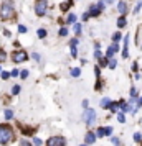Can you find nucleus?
<instances>
[{
	"instance_id": "34",
	"label": "nucleus",
	"mask_w": 142,
	"mask_h": 146,
	"mask_svg": "<svg viewBox=\"0 0 142 146\" xmlns=\"http://www.w3.org/2000/svg\"><path fill=\"white\" fill-rule=\"evenodd\" d=\"M32 58H33L35 61H40V54H38V53H33V54H32Z\"/></svg>"
},
{
	"instance_id": "13",
	"label": "nucleus",
	"mask_w": 142,
	"mask_h": 146,
	"mask_svg": "<svg viewBox=\"0 0 142 146\" xmlns=\"http://www.w3.org/2000/svg\"><path fill=\"white\" fill-rule=\"evenodd\" d=\"M71 76H73V77H79V76H81V69H79V67L71 69Z\"/></svg>"
},
{
	"instance_id": "4",
	"label": "nucleus",
	"mask_w": 142,
	"mask_h": 146,
	"mask_svg": "<svg viewBox=\"0 0 142 146\" xmlns=\"http://www.w3.org/2000/svg\"><path fill=\"white\" fill-rule=\"evenodd\" d=\"M66 145V139L63 136H51L46 141V146H65Z\"/></svg>"
},
{
	"instance_id": "37",
	"label": "nucleus",
	"mask_w": 142,
	"mask_h": 146,
	"mask_svg": "<svg viewBox=\"0 0 142 146\" xmlns=\"http://www.w3.org/2000/svg\"><path fill=\"white\" fill-rule=\"evenodd\" d=\"M18 69H13V71H12V74H10V76H13V77H17V76H18Z\"/></svg>"
},
{
	"instance_id": "6",
	"label": "nucleus",
	"mask_w": 142,
	"mask_h": 146,
	"mask_svg": "<svg viewBox=\"0 0 142 146\" xmlns=\"http://www.w3.org/2000/svg\"><path fill=\"white\" fill-rule=\"evenodd\" d=\"M102 8H104V2H99V3H96V5H91L88 13L91 15V17H98V15L101 13Z\"/></svg>"
},
{
	"instance_id": "20",
	"label": "nucleus",
	"mask_w": 142,
	"mask_h": 146,
	"mask_svg": "<svg viewBox=\"0 0 142 146\" xmlns=\"http://www.w3.org/2000/svg\"><path fill=\"white\" fill-rule=\"evenodd\" d=\"M117 120H119V121H121V123H124V121H126V117H124V113H117Z\"/></svg>"
},
{
	"instance_id": "25",
	"label": "nucleus",
	"mask_w": 142,
	"mask_h": 146,
	"mask_svg": "<svg viewBox=\"0 0 142 146\" xmlns=\"http://www.w3.org/2000/svg\"><path fill=\"white\" fill-rule=\"evenodd\" d=\"M75 33L76 35L81 33V25H79V23H76V25H75Z\"/></svg>"
},
{
	"instance_id": "5",
	"label": "nucleus",
	"mask_w": 142,
	"mask_h": 146,
	"mask_svg": "<svg viewBox=\"0 0 142 146\" xmlns=\"http://www.w3.org/2000/svg\"><path fill=\"white\" fill-rule=\"evenodd\" d=\"M35 13L38 15V17H43V15L46 13V2H45V0H38V2H36V5H35Z\"/></svg>"
},
{
	"instance_id": "15",
	"label": "nucleus",
	"mask_w": 142,
	"mask_h": 146,
	"mask_svg": "<svg viewBox=\"0 0 142 146\" xmlns=\"http://www.w3.org/2000/svg\"><path fill=\"white\" fill-rule=\"evenodd\" d=\"M117 27H119V28H124V27H126V18H124V17H121V18L117 20Z\"/></svg>"
},
{
	"instance_id": "18",
	"label": "nucleus",
	"mask_w": 142,
	"mask_h": 146,
	"mask_svg": "<svg viewBox=\"0 0 142 146\" xmlns=\"http://www.w3.org/2000/svg\"><path fill=\"white\" fill-rule=\"evenodd\" d=\"M96 136H99V138H102V136H104V128H98V131H96Z\"/></svg>"
},
{
	"instance_id": "36",
	"label": "nucleus",
	"mask_w": 142,
	"mask_h": 146,
	"mask_svg": "<svg viewBox=\"0 0 142 146\" xmlns=\"http://www.w3.org/2000/svg\"><path fill=\"white\" fill-rule=\"evenodd\" d=\"M10 77V72H2V79H8Z\"/></svg>"
},
{
	"instance_id": "33",
	"label": "nucleus",
	"mask_w": 142,
	"mask_h": 146,
	"mask_svg": "<svg viewBox=\"0 0 142 146\" xmlns=\"http://www.w3.org/2000/svg\"><path fill=\"white\" fill-rule=\"evenodd\" d=\"M20 146H32L28 141H25V139H20Z\"/></svg>"
},
{
	"instance_id": "3",
	"label": "nucleus",
	"mask_w": 142,
	"mask_h": 146,
	"mask_svg": "<svg viewBox=\"0 0 142 146\" xmlns=\"http://www.w3.org/2000/svg\"><path fill=\"white\" fill-rule=\"evenodd\" d=\"M12 13H13V7H12L10 3H3L2 8H0V15H2V18H3V20H7V18L12 17Z\"/></svg>"
},
{
	"instance_id": "42",
	"label": "nucleus",
	"mask_w": 142,
	"mask_h": 146,
	"mask_svg": "<svg viewBox=\"0 0 142 146\" xmlns=\"http://www.w3.org/2000/svg\"><path fill=\"white\" fill-rule=\"evenodd\" d=\"M104 2H106V3H109V2H112V0H104Z\"/></svg>"
},
{
	"instance_id": "7",
	"label": "nucleus",
	"mask_w": 142,
	"mask_h": 146,
	"mask_svg": "<svg viewBox=\"0 0 142 146\" xmlns=\"http://www.w3.org/2000/svg\"><path fill=\"white\" fill-rule=\"evenodd\" d=\"M28 59V56L25 51H17V53L13 54V61L15 62H23V61H27Z\"/></svg>"
},
{
	"instance_id": "9",
	"label": "nucleus",
	"mask_w": 142,
	"mask_h": 146,
	"mask_svg": "<svg viewBox=\"0 0 142 146\" xmlns=\"http://www.w3.org/2000/svg\"><path fill=\"white\" fill-rule=\"evenodd\" d=\"M117 10H119L121 15H124L127 12V3H126V2H119V3H117Z\"/></svg>"
},
{
	"instance_id": "24",
	"label": "nucleus",
	"mask_w": 142,
	"mask_h": 146,
	"mask_svg": "<svg viewBox=\"0 0 142 146\" xmlns=\"http://www.w3.org/2000/svg\"><path fill=\"white\" fill-rule=\"evenodd\" d=\"M141 7H142V0H139V2H137V5H135V8H134V13H137V12L141 10Z\"/></svg>"
},
{
	"instance_id": "27",
	"label": "nucleus",
	"mask_w": 142,
	"mask_h": 146,
	"mask_svg": "<svg viewBox=\"0 0 142 146\" xmlns=\"http://www.w3.org/2000/svg\"><path fill=\"white\" fill-rule=\"evenodd\" d=\"M134 139L137 141V143H139V141H142V135H141V133H135V135H134Z\"/></svg>"
},
{
	"instance_id": "12",
	"label": "nucleus",
	"mask_w": 142,
	"mask_h": 146,
	"mask_svg": "<svg viewBox=\"0 0 142 146\" xmlns=\"http://www.w3.org/2000/svg\"><path fill=\"white\" fill-rule=\"evenodd\" d=\"M127 44H129V36H126V38H124V51H122V56H124V58L129 56L127 54Z\"/></svg>"
},
{
	"instance_id": "28",
	"label": "nucleus",
	"mask_w": 142,
	"mask_h": 146,
	"mask_svg": "<svg viewBox=\"0 0 142 146\" xmlns=\"http://www.w3.org/2000/svg\"><path fill=\"white\" fill-rule=\"evenodd\" d=\"M18 92H20V86H15L13 89H12V94H13V95H17Z\"/></svg>"
},
{
	"instance_id": "40",
	"label": "nucleus",
	"mask_w": 142,
	"mask_h": 146,
	"mask_svg": "<svg viewBox=\"0 0 142 146\" xmlns=\"http://www.w3.org/2000/svg\"><path fill=\"white\" fill-rule=\"evenodd\" d=\"M89 104H88V100H83V107H84V108H89Z\"/></svg>"
},
{
	"instance_id": "10",
	"label": "nucleus",
	"mask_w": 142,
	"mask_h": 146,
	"mask_svg": "<svg viewBox=\"0 0 142 146\" xmlns=\"http://www.w3.org/2000/svg\"><path fill=\"white\" fill-rule=\"evenodd\" d=\"M76 44H78V40H71V43H69V46H71V56H73V58H76V56H78V54H76Z\"/></svg>"
},
{
	"instance_id": "14",
	"label": "nucleus",
	"mask_w": 142,
	"mask_h": 146,
	"mask_svg": "<svg viewBox=\"0 0 142 146\" xmlns=\"http://www.w3.org/2000/svg\"><path fill=\"white\" fill-rule=\"evenodd\" d=\"M3 115H5V118H7V120H12V118H13V112H12L10 108H7V110L3 112Z\"/></svg>"
},
{
	"instance_id": "17",
	"label": "nucleus",
	"mask_w": 142,
	"mask_h": 146,
	"mask_svg": "<svg viewBox=\"0 0 142 146\" xmlns=\"http://www.w3.org/2000/svg\"><path fill=\"white\" fill-rule=\"evenodd\" d=\"M45 36H46V30L40 28V30H38V38H45Z\"/></svg>"
},
{
	"instance_id": "43",
	"label": "nucleus",
	"mask_w": 142,
	"mask_h": 146,
	"mask_svg": "<svg viewBox=\"0 0 142 146\" xmlns=\"http://www.w3.org/2000/svg\"><path fill=\"white\" fill-rule=\"evenodd\" d=\"M81 146H88V145H81Z\"/></svg>"
},
{
	"instance_id": "22",
	"label": "nucleus",
	"mask_w": 142,
	"mask_h": 146,
	"mask_svg": "<svg viewBox=\"0 0 142 146\" xmlns=\"http://www.w3.org/2000/svg\"><path fill=\"white\" fill-rule=\"evenodd\" d=\"M33 145L35 146H41V145H43V141H41L40 138H33Z\"/></svg>"
},
{
	"instance_id": "1",
	"label": "nucleus",
	"mask_w": 142,
	"mask_h": 146,
	"mask_svg": "<svg viewBox=\"0 0 142 146\" xmlns=\"http://www.w3.org/2000/svg\"><path fill=\"white\" fill-rule=\"evenodd\" d=\"M13 139V131L7 125H0V145H8Z\"/></svg>"
},
{
	"instance_id": "16",
	"label": "nucleus",
	"mask_w": 142,
	"mask_h": 146,
	"mask_svg": "<svg viewBox=\"0 0 142 146\" xmlns=\"http://www.w3.org/2000/svg\"><path fill=\"white\" fill-rule=\"evenodd\" d=\"M112 135V126H106L104 128V136H111Z\"/></svg>"
},
{
	"instance_id": "32",
	"label": "nucleus",
	"mask_w": 142,
	"mask_h": 146,
	"mask_svg": "<svg viewBox=\"0 0 142 146\" xmlns=\"http://www.w3.org/2000/svg\"><path fill=\"white\" fill-rule=\"evenodd\" d=\"M5 56H7V54H5V51H3V49H0V61L5 59Z\"/></svg>"
},
{
	"instance_id": "31",
	"label": "nucleus",
	"mask_w": 142,
	"mask_h": 146,
	"mask_svg": "<svg viewBox=\"0 0 142 146\" xmlns=\"http://www.w3.org/2000/svg\"><path fill=\"white\" fill-rule=\"evenodd\" d=\"M66 35H68V30L66 28H61L60 30V36H66Z\"/></svg>"
},
{
	"instance_id": "38",
	"label": "nucleus",
	"mask_w": 142,
	"mask_h": 146,
	"mask_svg": "<svg viewBox=\"0 0 142 146\" xmlns=\"http://www.w3.org/2000/svg\"><path fill=\"white\" fill-rule=\"evenodd\" d=\"M109 67H111V69H114V67H116V61H114V59L109 62Z\"/></svg>"
},
{
	"instance_id": "21",
	"label": "nucleus",
	"mask_w": 142,
	"mask_h": 146,
	"mask_svg": "<svg viewBox=\"0 0 142 146\" xmlns=\"http://www.w3.org/2000/svg\"><path fill=\"white\" fill-rule=\"evenodd\" d=\"M75 21H76V17H75V15H73V13L68 15V23H75Z\"/></svg>"
},
{
	"instance_id": "39",
	"label": "nucleus",
	"mask_w": 142,
	"mask_h": 146,
	"mask_svg": "<svg viewBox=\"0 0 142 146\" xmlns=\"http://www.w3.org/2000/svg\"><path fill=\"white\" fill-rule=\"evenodd\" d=\"M94 56H96V58H98V59H99V58H102V56H101V53H99V49H96Z\"/></svg>"
},
{
	"instance_id": "23",
	"label": "nucleus",
	"mask_w": 142,
	"mask_h": 146,
	"mask_svg": "<svg viewBox=\"0 0 142 146\" xmlns=\"http://www.w3.org/2000/svg\"><path fill=\"white\" fill-rule=\"evenodd\" d=\"M99 64L101 66H108V58H99Z\"/></svg>"
},
{
	"instance_id": "11",
	"label": "nucleus",
	"mask_w": 142,
	"mask_h": 146,
	"mask_svg": "<svg viewBox=\"0 0 142 146\" xmlns=\"http://www.w3.org/2000/svg\"><path fill=\"white\" fill-rule=\"evenodd\" d=\"M111 104H112V102H111V99H109V97H104V99L99 102V105H101L102 108H109V105H111Z\"/></svg>"
},
{
	"instance_id": "19",
	"label": "nucleus",
	"mask_w": 142,
	"mask_h": 146,
	"mask_svg": "<svg viewBox=\"0 0 142 146\" xmlns=\"http://www.w3.org/2000/svg\"><path fill=\"white\" fill-rule=\"evenodd\" d=\"M119 40H121V33L117 31V33H114V36H112V41H114V43H119Z\"/></svg>"
},
{
	"instance_id": "29",
	"label": "nucleus",
	"mask_w": 142,
	"mask_h": 146,
	"mask_svg": "<svg viewBox=\"0 0 142 146\" xmlns=\"http://www.w3.org/2000/svg\"><path fill=\"white\" fill-rule=\"evenodd\" d=\"M18 31H20V33H27V27H23V25H18Z\"/></svg>"
},
{
	"instance_id": "26",
	"label": "nucleus",
	"mask_w": 142,
	"mask_h": 146,
	"mask_svg": "<svg viewBox=\"0 0 142 146\" xmlns=\"http://www.w3.org/2000/svg\"><path fill=\"white\" fill-rule=\"evenodd\" d=\"M20 77H22V79H27V77H28V71H27V69H23V71L20 72Z\"/></svg>"
},
{
	"instance_id": "8",
	"label": "nucleus",
	"mask_w": 142,
	"mask_h": 146,
	"mask_svg": "<svg viewBox=\"0 0 142 146\" xmlns=\"http://www.w3.org/2000/svg\"><path fill=\"white\" fill-rule=\"evenodd\" d=\"M96 138H98V136H96L93 131L86 133V136H84V141H86V143H84V145H88V146H89V145H93V143L96 141Z\"/></svg>"
},
{
	"instance_id": "30",
	"label": "nucleus",
	"mask_w": 142,
	"mask_h": 146,
	"mask_svg": "<svg viewBox=\"0 0 142 146\" xmlns=\"http://www.w3.org/2000/svg\"><path fill=\"white\" fill-rule=\"evenodd\" d=\"M111 141H112V143H114L116 146H119V145H121V141H119V138H114V136L111 138Z\"/></svg>"
},
{
	"instance_id": "2",
	"label": "nucleus",
	"mask_w": 142,
	"mask_h": 146,
	"mask_svg": "<svg viewBox=\"0 0 142 146\" xmlns=\"http://www.w3.org/2000/svg\"><path fill=\"white\" fill-rule=\"evenodd\" d=\"M83 120H84L86 125H93V123L96 121V110L86 108V110H84V115H83Z\"/></svg>"
},
{
	"instance_id": "35",
	"label": "nucleus",
	"mask_w": 142,
	"mask_h": 146,
	"mask_svg": "<svg viewBox=\"0 0 142 146\" xmlns=\"http://www.w3.org/2000/svg\"><path fill=\"white\" fill-rule=\"evenodd\" d=\"M68 8H69V2H68V3H63V5H61V10H68Z\"/></svg>"
},
{
	"instance_id": "44",
	"label": "nucleus",
	"mask_w": 142,
	"mask_h": 146,
	"mask_svg": "<svg viewBox=\"0 0 142 146\" xmlns=\"http://www.w3.org/2000/svg\"><path fill=\"white\" fill-rule=\"evenodd\" d=\"M0 71H2V69H0Z\"/></svg>"
},
{
	"instance_id": "41",
	"label": "nucleus",
	"mask_w": 142,
	"mask_h": 146,
	"mask_svg": "<svg viewBox=\"0 0 142 146\" xmlns=\"http://www.w3.org/2000/svg\"><path fill=\"white\" fill-rule=\"evenodd\" d=\"M137 107H142V97L139 99V102H137Z\"/></svg>"
}]
</instances>
